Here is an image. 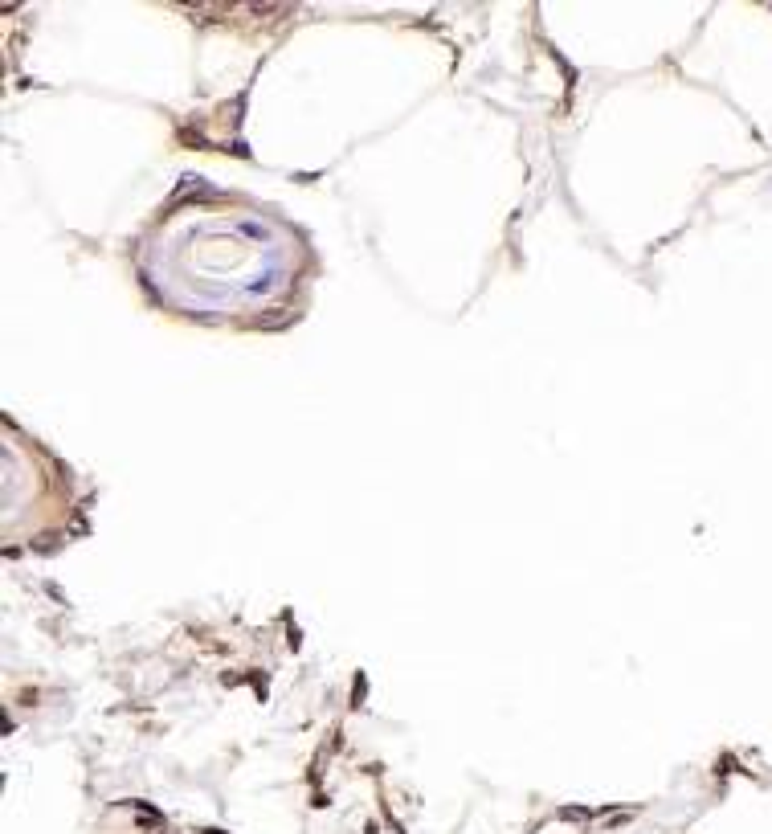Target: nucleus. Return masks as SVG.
<instances>
[{
  "label": "nucleus",
  "instance_id": "f257e3e1",
  "mask_svg": "<svg viewBox=\"0 0 772 834\" xmlns=\"http://www.w3.org/2000/svg\"><path fill=\"white\" fill-rule=\"evenodd\" d=\"M294 246L254 209H180L151 238V283L168 303L201 315L254 311L290 283Z\"/></svg>",
  "mask_w": 772,
  "mask_h": 834
}]
</instances>
